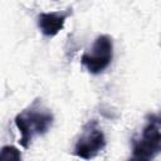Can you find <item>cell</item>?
Segmentation results:
<instances>
[{
    "label": "cell",
    "instance_id": "6da1fadb",
    "mask_svg": "<svg viewBox=\"0 0 161 161\" xmlns=\"http://www.w3.org/2000/svg\"><path fill=\"white\" fill-rule=\"evenodd\" d=\"M14 122L20 132V145L24 148H29L35 137L43 136L50 130L54 116L39 101H34L28 108L15 116Z\"/></svg>",
    "mask_w": 161,
    "mask_h": 161
},
{
    "label": "cell",
    "instance_id": "7a4b0ae2",
    "mask_svg": "<svg viewBox=\"0 0 161 161\" xmlns=\"http://www.w3.org/2000/svg\"><path fill=\"white\" fill-rule=\"evenodd\" d=\"M113 58V42L109 35H98L91 49L80 58L82 64L91 74H99L106 70Z\"/></svg>",
    "mask_w": 161,
    "mask_h": 161
},
{
    "label": "cell",
    "instance_id": "3957f363",
    "mask_svg": "<svg viewBox=\"0 0 161 161\" xmlns=\"http://www.w3.org/2000/svg\"><path fill=\"white\" fill-rule=\"evenodd\" d=\"M106 146V137L96 119L88 121L74 145L73 153L77 157L91 160L96 157Z\"/></svg>",
    "mask_w": 161,
    "mask_h": 161
},
{
    "label": "cell",
    "instance_id": "277c9868",
    "mask_svg": "<svg viewBox=\"0 0 161 161\" xmlns=\"http://www.w3.org/2000/svg\"><path fill=\"white\" fill-rule=\"evenodd\" d=\"M161 153V131L157 125L147 121L141 136L132 140V158L152 160Z\"/></svg>",
    "mask_w": 161,
    "mask_h": 161
},
{
    "label": "cell",
    "instance_id": "5b68a950",
    "mask_svg": "<svg viewBox=\"0 0 161 161\" xmlns=\"http://www.w3.org/2000/svg\"><path fill=\"white\" fill-rule=\"evenodd\" d=\"M72 14V10L64 11H49V13H40L36 18L38 28L40 29L42 34L48 38L55 36L60 30H63L67 18Z\"/></svg>",
    "mask_w": 161,
    "mask_h": 161
},
{
    "label": "cell",
    "instance_id": "8992f818",
    "mask_svg": "<svg viewBox=\"0 0 161 161\" xmlns=\"http://www.w3.org/2000/svg\"><path fill=\"white\" fill-rule=\"evenodd\" d=\"M0 160L3 161H9V160H14V161H20L21 160V153L20 151L14 147V146H4L1 148V152H0Z\"/></svg>",
    "mask_w": 161,
    "mask_h": 161
},
{
    "label": "cell",
    "instance_id": "52a82bcc",
    "mask_svg": "<svg viewBox=\"0 0 161 161\" xmlns=\"http://www.w3.org/2000/svg\"><path fill=\"white\" fill-rule=\"evenodd\" d=\"M146 119L150 122H153L155 125H157L158 127H161V112L157 113H150L146 116Z\"/></svg>",
    "mask_w": 161,
    "mask_h": 161
}]
</instances>
